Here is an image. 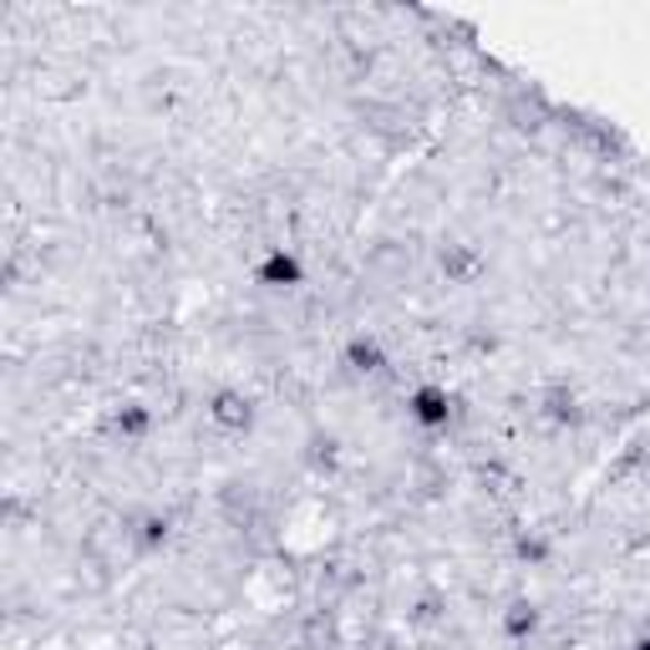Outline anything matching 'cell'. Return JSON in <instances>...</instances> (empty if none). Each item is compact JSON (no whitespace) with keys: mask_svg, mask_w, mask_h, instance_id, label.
Masks as SVG:
<instances>
[{"mask_svg":"<svg viewBox=\"0 0 650 650\" xmlns=\"http://www.w3.org/2000/svg\"><path fill=\"white\" fill-rule=\"evenodd\" d=\"M209 422H214L219 433H250L254 427V402L244 397V392H234V386H224V392L209 397Z\"/></svg>","mask_w":650,"mask_h":650,"instance_id":"obj_1","label":"cell"},{"mask_svg":"<svg viewBox=\"0 0 650 650\" xmlns=\"http://www.w3.org/2000/svg\"><path fill=\"white\" fill-rule=\"evenodd\" d=\"M407 412L417 427H447V417H453V397H447L443 386H417L407 397Z\"/></svg>","mask_w":650,"mask_h":650,"instance_id":"obj_2","label":"cell"},{"mask_svg":"<svg viewBox=\"0 0 650 650\" xmlns=\"http://www.w3.org/2000/svg\"><path fill=\"white\" fill-rule=\"evenodd\" d=\"M254 280L270 290H295L305 280V265L290 250H270L265 260H260V270H254Z\"/></svg>","mask_w":650,"mask_h":650,"instance_id":"obj_3","label":"cell"},{"mask_svg":"<svg viewBox=\"0 0 650 650\" xmlns=\"http://www.w3.org/2000/svg\"><path fill=\"white\" fill-rule=\"evenodd\" d=\"M341 356H346V366H351L356 376H376V372H386V351H382V341H376V336H351Z\"/></svg>","mask_w":650,"mask_h":650,"instance_id":"obj_4","label":"cell"},{"mask_svg":"<svg viewBox=\"0 0 650 650\" xmlns=\"http://www.w3.org/2000/svg\"><path fill=\"white\" fill-rule=\"evenodd\" d=\"M544 417L549 422H559V427H575L585 412H579V392L575 386H549L544 392Z\"/></svg>","mask_w":650,"mask_h":650,"instance_id":"obj_5","label":"cell"},{"mask_svg":"<svg viewBox=\"0 0 650 650\" xmlns=\"http://www.w3.org/2000/svg\"><path fill=\"white\" fill-rule=\"evenodd\" d=\"M539 605H529V600H514L504 610V636L508 640H529V636H539Z\"/></svg>","mask_w":650,"mask_h":650,"instance_id":"obj_6","label":"cell"},{"mask_svg":"<svg viewBox=\"0 0 650 650\" xmlns=\"http://www.w3.org/2000/svg\"><path fill=\"white\" fill-rule=\"evenodd\" d=\"M148 427H153V412H148L143 402H122V407L112 412V433L118 437H148Z\"/></svg>","mask_w":650,"mask_h":650,"instance_id":"obj_7","label":"cell"},{"mask_svg":"<svg viewBox=\"0 0 650 650\" xmlns=\"http://www.w3.org/2000/svg\"><path fill=\"white\" fill-rule=\"evenodd\" d=\"M437 265H443L447 280H473L478 275V254H473L468 244H447V250L437 254Z\"/></svg>","mask_w":650,"mask_h":650,"instance_id":"obj_8","label":"cell"},{"mask_svg":"<svg viewBox=\"0 0 650 650\" xmlns=\"http://www.w3.org/2000/svg\"><path fill=\"white\" fill-rule=\"evenodd\" d=\"M169 529L173 524L163 514H148L143 524H138V544H143V549H163V544H169Z\"/></svg>","mask_w":650,"mask_h":650,"instance_id":"obj_9","label":"cell"},{"mask_svg":"<svg viewBox=\"0 0 650 650\" xmlns=\"http://www.w3.org/2000/svg\"><path fill=\"white\" fill-rule=\"evenodd\" d=\"M514 555L524 559V565H544V559H549V539H539V534H518Z\"/></svg>","mask_w":650,"mask_h":650,"instance_id":"obj_10","label":"cell"},{"mask_svg":"<svg viewBox=\"0 0 650 650\" xmlns=\"http://www.w3.org/2000/svg\"><path fill=\"white\" fill-rule=\"evenodd\" d=\"M311 463H315V468H331V463H336V437H315V443H311Z\"/></svg>","mask_w":650,"mask_h":650,"instance_id":"obj_11","label":"cell"},{"mask_svg":"<svg viewBox=\"0 0 650 650\" xmlns=\"http://www.w3.org/2000/svg\"><path fill=\"white\" fill-rule=\"evenodd\" d=\"M636 650H650V636H646V640H636Z\"/></svg>","mask_w":650,"mask_h":650,"instance_id":"obj_12","label":"cell"}]
</instances>
